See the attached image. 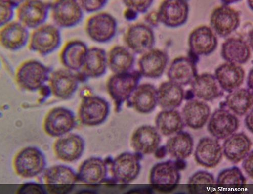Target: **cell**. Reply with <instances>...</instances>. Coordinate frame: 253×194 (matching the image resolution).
I'll return each mask as SVG.
<instances>
[{
  "instance_id": "cell-1",
  "label": "cell",
  "mask_w": 253,
  "mask_h": 194,
  "mask_svg": "<svg viewBox=\"0 0 253 194\" xmlns=\"http://www.w3.org/2000/svg\"><path fill=\"white\" fill-rule=\"evenodd\" d=\"M50 73V70L44 63L36 59H28L17 68L15 79L20 89L34 92L48 81Z\"/></svg>"
},
{
  "instance_id": "cell-2",
  "label": "cell",
  "mask_w": 253,
  "mask_h": 194,
  "mask_svg": "<svg viewBox=\"0 0 253 194\" xmlns=\"http://www.w3.org/2000/svg\"><path fill=\"white\" fill-rule=\"evenodd\" d=\"M46 166L44 154L36 146H27L21 149L13 161L15 174L24 179L37 177L44 172Z\"/></svg>"
},
{
  "instance_id": "cell-3",
  "label": "cell",
  "mask_w": 253,
  "mask_h": 194,
  "mask_svg": "<svg viewBox=\"0 0 253 194\" xmlns=\"http://www.w3.org/2000/svg\"><path fill=\"white\" fill-rule=\"evenodd\" d=\"M61 35L55 25L44 24L30 33L28 49L41 56H46L56 50L60 46Z\"/></svg>"
},
{
  "instance_id": "cell-4",
  "label": "cell",
  "mask_w": 253,
  "mask_h": 194,
  "mask_svg": "<svg viewBox=\"0 0 253 194\" xmlns=\"http://www.w3.org/2000/svg\"><path fill=\"white\" fill-rule=\"evenodd\" d=\"M142 76L138 71L113 74L107 83L108 92L114 101L117 109L130 98L139 85Z\"/></svg>"
},
{
  "instance_id": "cell-5",
  "label": "cell",
  "mask_w": 253,
  "mask_h": 194,
  "mask_svg": "<svg viewBox=\"0 0 253 194\" xmlns=\"http://www.w3.org/2000/svg\"><path fill=\"white\" fill-rule=\"evenodd\" d=\"M117 27V21L114 16L108 12H98L88 19L85 31L93 41L105 43L115 37Z\"/></svg>"
},
{
  "instance_id": "cell-6",
  "label": "cell",
  "mask_w": 253,
  "mask_h": 194,
  "mask_svg": "<svg viewBox=\"0 0 253 194\" xmlns=\"http://www.w3.org/2000/svg\"><path fill=\"white\" fill-rule=\"evenodd\" d=\"M54 25L59 28H71L78 25L83 18L84 11L78 0H54L50 4Z\"/></svg>"
},
{
  "instance_id": "cell-7",
  "label": "cell",
  "mask_w": 253,
  "mask_h": 194,
  "mask_svg": "<svg viewBox=\"0 0 253 194\" xmlns=\"http://www.w3.org/2000/svg\"><path fill=\"white\" fill-rule=\"evenodd\" d=\"M110 105L104 98L96 96L84 97L78 111L81 122L88 126H95L103 123L109 116Z\"/></svg>"
},
{
  "instance_id": "cell-8",
  "label": "cell",
  "mask_w": 253,
  "mask_h": 194,
  "mask_svg": "<svg viewBox=\"0 0 253 194\" xmlns=\"http://www.w3.org/2000/svg\"><path fill=\"white\" fill-rule=\"evenodd\" d=\"M43 179L46 191L53 194L71 191L78 180L75 171L63 165H54L45 169Z\"/></svg>"
},
{
  "instance_id": "cell-9",
  "label": "cell",
  "mask_w": 253,
  "mask_h": 194,
  "mask_svg": "<svg viewBox=\"0 0 253 194\" xmlns=\"http://www.w3.org/2000/svg\"><path fill=\"white\" fill-rule=\"evenodd\" d=\"M15 9L17 20L27 29L33 30L45 23L50 4L43 0H26Z\"/></svg>"
},
{
  "instance_id": "cell-10",
  "label": "cell",
  "mask_w": 253,
  "mask_h": 194,
  "mask_svg": "<svg viewBox=\"0 0 253 194\" xmlns=\"http://www.w3.org/2000/svg\"><path fill=\"white\" fill-rule=\"evenodd\" d=\"M124 40L126 47L134 54H142L153 48L155 36L149 25L136 23L126 30Z\"/></svg>"
},
{
  "instance_id": "cell-11",
  "label": "cell",
  "mask_w": 253,
  "mask_h": 194,
  "mask_svg": "<svg viewBox=\"0 0 253 194\" xmlns=\"http://www.w3.org/2000/svg\"><path fill=\"white\" fill-rule=\"evenodd\" d=\"M75 124V117L71 110L63 107H56L45 116L43 129L48 136L59 138L69 133Z\"/></svg>"
},
{
  "instance_id": "cell-12",
  "label": "cell",
  "mask_w": 253,
  "mask_h": 194,
  "mask_svg": "<svg viewBox=\"0 0 253 194\" xmlns=\"http://www.w3.org/2000/svg\"><path fill=\"white\" fill-rule=\"evenodd\" d=\"M137 154L125 152L117 156L111 164V173L114 180L127 184L138 177L141 170L140 157Z\"/></svg>"
},
{
  "instance_id": "cell-13",
  "label": "cell",
  "mask_w": 253,
  "mask_h": 194,
  "mask_svg": "<svg viewBox=\"0 0 253 194\" xmlns=\"http://www.w3.org/2000/svg\"><path fill=\"white\" fill-rule=\"evenodd\" d=\"M189 11L186 0H164L157 12L159 22L167 27L176 28L186 23Z\"/></svg>"
},
{
  "instance_id": "cell-14",
  "label": "cell",
  "mask_w": 253,
  "mask_h": 194,
  "mask_svg": "<svg viewBox=\"0 0 253 194\" xmlns=\"http://www.w3.org/2000/svg\"><path fill=\"white\" fill-rule=\"evenodd\" d=\"M48 82L50 93L55 97L65 100L77 91L79 79L74 72L64 68L51 72Z\"/></svg>"
},
{
  "instance_id": "cell-15",
  "label": "cell",
  "mask_w": 253,
  "mask_h": 194,
  "mask_svg": "<svg viewBox=\"0 0 253 194\" xmlns=\"http://www.w3.org/2000/svg\"><path fill=\"white\" fill-rule=\"evenodd\" d=\"M240 20L238 11L224 4L215 9L211 15V28L218 36L226 37L238 28Z\"/></svg>"
},
{
  "instance_id": "cell-16",
  "label": "cell",
  "mask_w": 253,
  "mask_h": 194,
  "mask_svg": "<svg viewBox=\"0 0 253 194\" xmlns=\"http://www.w3.org/2000/svg\"><path fill=\"white\" fill-rule=\"evenodd\" d=\"M179 171L173 161L168 160L157 163L151 170L150 183L160 191H172L180 182Z\"/></svg>"
},
{
  "instance_id": "cell-17",
  "label": "cell",
  "mask_w": 253,
  "mask_h": 194,
  "mask_svg": "<svg viewBox=\"0 0 253 194\" xmlns=\"http://www.w3.org/2000/svg\"><path fill=\"white\" fill-rule=\"evenodd\" d=\"M29 29L17 20L0 28V46L10 51L22 49L28 45Z\"/></svg>"
},
{
  "instance_id": "cell-18",
  "label": "cell",
  "mask_w": 253,
  "mask_h": 194,
  "mask_svg": "<svg viewBox=\"0 0 253 194\" xmlns=\"http://www.w3.org/2000/svg\"><path fill=\"white\" fill-rule=\"evenodd\" d=\"M239 121L235 114L225 108L216 110L211 117L208 131L217 140H225L238 130Z\"/></svg>"
},
{
  "instance_id": "cell-19",
  "label": "cell",
  "mask_w": 253,
  "mask_h": 194,
  "mask_svg": "<svg viewBox=\"0 0 253 194\" xmlns=\"http://www.w3.org/2000/svg\"><path fill=\"white\" fill-rule=\"evenodd\" d=\"M161 137L156 127L142 125L137 128L131 138V146L136 154L148 155L153 154L159 146Z\"/></svg>"
},
{
  "instance_id": "cell-20",
  "label": "cell",
  "mask_w": 253,
  "mask_h": 194,
  "mask_svg": "<svg viewBox=\"0 0 253 194\" xmlns=\"http://www.w3.org/2000/svg\"><path fill=\"white\" fill-rule=\"evenodd\" d=\"M85 149V142L78 135L67 134L59 137L54 143L53 151L56 157L64 162L79 160Z\"/></svg>"
},
{
  "instance_id": "cell-21",
  "label": "cell",
  "mask_w": 253,
  "mask_h": 194,
  "mask_svg": "<svg viewBox=\"0 0 253 194\" xmlns=\"http://www.w3.org/2000/svg\"><path fill=\"white\" fill-rule=\"evenodd\" d=\"M192 53L197 56H207L212 53L218 46V39L213 30L206 26L194 30L188 38Z\"/></svg>"
},
{
  "instance_id": "cell-22",
  "label": "cell",
  "mask_w": 253,
  "mask_h": 194,
  "mask_svg": "<svg viewBox=\"0 0 253 194\" xmlns=\"http://www.w3.org/2000/svg\"><path fill=\"white\" fill-rule=\"evenodd\" d=\"M141 55L138 63V71L141 76L150 79L161 77L168 62L167 54L161 50L153 48Z\"/></svg>"
},
{
  "instance_id": "cell-23",
  "label": "cell",
  "mask_w": 253,
  "mask_h": 194,
  "mask_svg": "<svg viewBox=\"0 0 253 194\" xmlns=\"http://www.w3.org/2000/svg\"><path fill=\"white\" fill-rule=\"evenodd\" d=\"M223 154L222 147L217 139L205 137L202 138L197 145L195 158L200 165L212 168L219 164Z\"/></svg>"
},
{
  "instance_id": "cell-24",
  "label": "cell",
  "mask_w": 253,
  "mask_h": 194,
  "mask_svg": "<svg viewBox=\"0 0 253 194\" xmlns=\"http://www.w3.org/2000/svg\"><path fill=\"white\" fill-rule=\"evenodd\" d=\"M88 48L86 43L82 40H72L68 42L60 53L62 65L74 72L81 71Z\"/></svg>"
},
{
  "instance_id": "cell-25",
  "label": "cell",
  "mask_w": 253,
  "mask_h": 194,
  "mask_svg": "<svg viewBox=\"0 0 253 194\" xmlns=\"http://www.w3.org/2000/svg\"><path fill=\"white\" fill-rule=\"evenodd\" d=\"M191 84L195 96L203 101H212L223 95L224 91L213 74L197 75Z\"/></svg>"
},
{
  "instance_id": "cell-26",
  "label": "cell",
  "mask_w": 253,
  "mask_h": 194,
  "mask_svg": "<svg viewBox=\"0 0 253 194\" xmlns=\"http://www.w3.org/2000/svg\"><path fill=\"white\" fill-rule=\"evenodd\" d=\"M128 100L136 112L150 113L158 104L157 89L150 83L138 85Z\"/></svg>"
},
{
  "instance_id": "cell-27",
  "label": "cell",
  "mask_w": 253,
  "mask_h": 194,
  "mask_svg": "<svg viewBox=\"0 0 253 194\" xmlns=\"http://www.w3.org/2000/svg\"><path fill=\"white\" fill-rule=\"evenodd\" d=\"M107 175L106 163L100 158L91 157L81 164L77 177L83 183L96 185L104 182Z\"/></svg>"
},
{
  "instance_id": "cell-28",
  "label": "cell",
  "mask_w": 253,
  "mask_h": 194,
  "mask_svg": "<svg viewBox=\"0 0 253 194\" xmlns=\"http://www.w3.org/2000/svg\"><path fill=\"white\" fill-rule=\"evenodd\" d=\"M214 75L222 90L229 93L241 87L245 72L239 64L226 62L216 69Z\"/></svg>"
},
{
  "instance_id": "cell-29",
  "label": "cell",
  "mask_w": 253,
  "mask_h": 194,
  "mask_svg": "<svg viewBox=\"0 0 253 194\" xmlns=\"http://www.w3.org/2000/svg\"><path fill=\"white\" fill-rule=\"evenodd\" d=\"M251 146L252 142L245 133H235L225 139L223 154L229 161L237 164L248 156Z\"/></svg>"
},
{
  "instance_id": "cell-30",
  "label": "cell",
  "mask_w": 253,
  "mask_h": 194,
  "mask_svg": "<svg viewBox=\"0 0 253 194\" xmlns=\"http://www.w3.org/2000/svg\"><path fill=\"white\" fill-rule=\"evenodd\" d=\"M211 114L210 107L203 101L192 99L184 105L182 117L187 126L193 129L203 127L207 122Z\"/></svg>"
},
{
  "instance_id": "cell-31",
  "label": "cell",
  "mask_w": 253,
  "mask_h": 194,
  "mask_svg": "<svg viewBox=\"0 0 253 194\" xmlns=\"http://www.w3.org/2000/svg\"><path fill=\"white\" fill-rule=\"evenodd\" d=\"M198 75L195 61L191 58L179 57L175 58L169 68V79L181 86L191 84Z\"/></svg>"
},
{
  "instance_id": "cell-32",
  "label": "cell",
  "mask_w": 253,
  "mask_h": 194,
  "mask_svg": "<svg viewBox=\"0 0 253 194\" xmlns=\"http://www.w3.org/2000/svg\"><path fill=\"white\" fill-rule=\"evenodd\" d=\"M108 67L107 53L103 48H88L81 71L89 78H98L106 73Z\"/></svg>"
},
{
  "instance_id": "cell-33",
  "label": "cell",
  "mask_w": 253,
  "mask_h": 194,
  "mask_svg": "<svg viewBox=\"0 0 253 194\" xmlns=\"http://www.w3.org/2000/svg\"><path fill=\"white\" fill-rule=\"evenodd\" d=\"M158 104L163 110H175L184 98L182 86L172 81L162 83L157 89Z\"/></svg>"
},
{
  "instance_id": "cell-34",
  "label": "cell",
  "mask_w": 253,
  "mask_h": 194,
  "mask_svg": "<svg viewBox=\"0 0 253 194\" xmlns=\"http://www.w3.org/2000/svg\"><path fill=\"white\" fill-rule=\"evenodd\" d=\"M221 55L226 62L241 65L250 59L251 49L243 39L229 38L223 43Z\"/></svg>"
},
{
  "instance_id": "cell-35",
  "label": "cell",
  "mask_w": 253,
  "mask_h": 194,
  "mask_svg": "<svg viewBox=\"0 0 253 194\" xmlns=\"http://www.w3.org/2000/svg\"><path fill=\"white\" fill-rule=\"evenodd\" d=\"M107 58L108 68L113 74L132 71L135 61L134 53L121 46L113 47L107 53Z\"/></svg>"
},
{
  "instance_id": "cell-36",
  "label": "cell",
  "mask_w": 253,
  "mask_h": 194,
  "mask_svg": "<svg viewBox=\"0 0 253 194\" xmlns=\"http://www.w3.org/2000/svg\"><path fill=\"white\" fill-rule=\"evenodd\" d=\"M155 124L159 133L166 137L182 132L185 125L182 115L175 110L160 112L156 117Z\"/></svg>"
},
{
  "instance_id": "cell-37",
  "label": "cell",
  "mask_w": 253,
  "mask_h": 194,
  "mask_svg": "<svg viewBox=\"0 0 253 194\" xmlns=\"http://www.w3.org/2000/svg\"><path fill=\"white\" fill-rule=\"evenodd\" d=\"M194 140L187 132H181L167 141V153L176 159H185L191 156L194 149Z\"/></svg>"
},
{
  "instance_id": "cell-38",
  "label": "cell",
  "mask_w": 253,
  "mask_h": 194,
  "mask_svg": "<svg viewBox=\"0 0 253 194\" xmlns=\"http://www.w3.org/2000/svg\"><path fill=\"white\" fill-rule=\"evenodd\" d=\"M224 102L226 107L235 115L243 116L253 109V91L239 88L229 93Z\"/></svg>"
},
{
  "instance_id": "cell-39",
  "label": "cell",
  "mask_w": 253,
  "mask_h": 194,
  "mask_svg": "<svg viewBox=\"0 0 253 194\" xmlns=\"http://www.w3.org/2000/svg\"><path fill=\"white\" fill-rule=\"evenodd\" d=\"M246 182L241 169L236 166L222 170L217 180L218 184H245Z\"/></svg>"
},
{
  "instance_id": "cell-40",
  "label": "cell",
  "mask_w": 253,
  "mask_h": 194,
  "mask_svg": "<svg viewBox=\"0 0 253 194\" xmlns=\"http://www.w3.org/2000/svg\"><path fill=\"white\" fill-rule=\"evenodd\" d=\"M126 9L136 14L145 13L151 8L154 0H122Z\"/></svg>"
},
{
  "instance_id": "cell-41",
  "label": "cell",
  "mask_w": 253,
  "mask_h": 194,
  "mask_svg": "<svg viewBox=\"0 0 253 194\" xmlns=\"http://www.w3.org/2000/svg\"><path fill=\"white\" fill-rule=\"evenodd\" d=\"M84 12L96 13L107 5L108 0H78Z\"/></svg>"
},
{
  "instance_id": "cell-42",
  "label": "cell",
  "mask_w": 253,
  "mask_h": 194,
  "mask_svg": "<svg viewBox=\"0 0 253 194\" xmlns=\"http://www.w3.org/2000/svg\"><path fill=\"white\" fill-rule=\"evenodd\" d=\"M14 10L6 0H0V28L13 20Z\"/></svg>"
},
{
  "instance_id": "cell-43",
  "label": "cell",
  "mask_w": 253,
  "mask_h": 194,
  "mask_svg": "<svg viewBox=\"0 0 253 194\" xmlns=\"http://www.w3.org/2000/svg\"><path fill=\"white\" fill-rule=\"evenodd\" d=\"M215 183L212 174L206 171H198L188 181L189 184H212Z\"/></svg>"
},
{
  "instance_id": "cell-44",
  "label": "cell",
  "mask_w": 253,
  "mask_h": 194,
  "mask_svg": "<svg viewBox=\"0 0 253 194\" xmlns=\"http://www.w3.org/2000/svg\"><path fill=\"white\" fill-rule=\"evenodd\" d=\"M17 194H46L45 187L36 183H28L22 185L17 190Z\"/></svg>"
},
{
  "instance_id": "cell-45",
  "label": "cell",
  "mask_w": 253,
  "mask_h": 194,
  "mask_svg": "<svg viewBox=\"0 0 253 194\" xmlns=\"http://www.w3.org/2000/svg\"><path fill=\"white\" fill-rule=\"evenodd\" d=\"M246 173L252 179L253 178V151H250L248 156L243 160L242 164Z\"/></svg>"
},
{
  "instance_id": "cell-46",
  "label": "cell",
  "mask_w": 253,
  "mask_h": 194,
  "mask_svg": "<svg viewBox=\"0 0 253 194\" xmlns=\"http://www.w3.org/2000/svg\"><path fill=\"white\" fill-rule=\"evenodd\" d=\"M245 119V123L247 128L252 133L253 132V111L251 110L247 114Z\"/></svg>"
},
{
  "instance_id": "cell-47",
  "label": "cell",
  "mask_w": 253,
  "mask_h": 194,
  "mask_svg": "<svg viewBox=\"0 0 253 194\" xmlns=\"http://www.w3.org/2000/svg\"><path fill=\"white\" fill-rule=\"evenodd\" d=\"M167 154V150L165 146H159L154 153L156 158L161 159L164 158Z\"/></svg>"
},
{
  "instance_id": "cell-48",
  "label": "cell",
  "mask_w": 253,
  "mask_h": 194,
  "mask_svg": "<svg viewBox=\"0 0 253 194\" xmlns=\"http://www.w3.org/2000/svg\"><path fill=\"white\" fill-rule=\"evenodd\" d=\"M147 20H150V23L152 24V25H157L159 22L157 12H152L147 17Z\"/></svg>"
},
{
  "instance_id": "cell-49",
  "label": "cell",
  "mask_w": 253,
  "mask_h": 194,
  "mask_svg": "<svg viewBox=\"0 0 253 194\" xmlns=\"http://www.w3.org/2000/svg\"><path fill=\"white\" fill-rule=\"evenodd\" d=\"M174 163L179 171L183 170L186 167V163L183 159H176Z\"/></svg>"
},
{
  "instance_id": "cell-50",
  "label": "cell",
  "mask_w": 253,
  "mask_h": 194,
  "mask_svg": "<svg viewBox=\"0 0 253 194\" xmlns=\"http://www.w3.org/2000/svg\"><path fill=\"white\" fill-rule=\"evenodd\" d=\"M253 70H250L249 73L247 80V84L248 86V89L253 91Z\"/></svg>"
},
{
  "instance_id": "cell-51",
  "label": "cell",
  "mask_w": 253,
  "mask_h": 194,
  "mask_svg": "<svg viewBox=\"0 0 253 194\" xmlns=\"http://www.w3.org/2000/svg\"><path fill=\"white\" fill-rule=\"evenodd\" d=\"M6 1L15 9L20 4L26 1V0H6Z\"/></svg>"
},
{
  "instance_id": "cell-52",
  "label": "cell",
  "mask_w": 253,
  "mask_h": 194,
  "mask_svg": "<svg viewBox=\"0 0 253 194\" xmlns=\"http://www.w3.org/2000/svg\"><path fill=\"white\" fill-rule=\"evenodd\" d=\"M195 95L192 90H189L187 91L186 94H184V99L187 100V101L192 100L194 99L195 97Z\"/></svg>"
},
{
  "instance_id": "cell-53",
  "label": "cell",
  "mask_w": 253,
  "mask_h": 194,
  "mask_svg": "<svg viewBox=\"0 0 253 194\" xmlns=\"http://www.w3.org/2000/svg\"><path fill=\"white\" fill-rule=\"evenodd\" d=\"M241 1H242V0H221V1L224 5H227L233 4L239 2Z\"/></svg>"
},
{
  "instance_id": "cell-54",
  "label": "cell",
  "mask_w": 253,
  "mask_h": 194,
  "mask_svg": "<svg viewBox=\"0 0 253 194\" xmlns=\"http://www.w3.org/2000/svg\"><path fill=\"white\" fill-rule=\"evenodd\" d=\"M247 3L249 7V8L253 10V0H247Z\"/></svg>"
}]
</instances>
